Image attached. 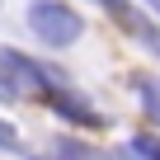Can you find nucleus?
Wrapping results in <instances>:
<instances>
[{
    "mask_svg": "<svg viewBox=\"0 0 160 160\" xmlns=\"http://www.w3.org/2000/svg\"><path fill=\"white\" fill-rule=\"evenodd\" d=\"M28 28L47 47H71L80 33H85V19H80L66 0H38V5L28 10Z\"/></svg>",
    "mask_w": 160,
    "mask_h": 160,
    "instance_id": "obj_1",
    "label": "nucleus"
},
{
    "mask_svg": "<svg viewBox=\"0 0 160 160\" xmlns=\"http://www.w3.org/2000/svg\"><path fill=\"white\" fill-rule=\"evenodd\" d=\"M0 75L10 80L14 94H52V90H61V75H52L47 66H38L33 57H24L14 47H0Z\"/></svg>",
    "mask_w": 160,
    "mask_h": 160,
    "instance_id": "obj_2",
    "label": "nucleus"
},
{
    "mask_svg": "<svg viewBox=\"0 0 160 160\" xmlns=\"http://www.w3.org/2000/svg\"><path fill=\"white\" fill-rule=\"evenodd\" d=\"M47 104H52L61 118L80 122V127H104V118H99L94 108H85V99H80V94H71L66 85H61V90H52V94H47Z\"/></svg>",
    "mask_w": 160,
    "mask_h": 160,
    "instance_id": "obj_3",
    "label": "nucleus"
},
{
    "mask_svg": "<svg viewBox=\"0 0 160 160\" xmlns=\"http://www.w3.org/2000/svg\"><path fill=\"white\" fill-rule=\"evenodd\" d=\"M113 19H122V28H127V33H132V38H137L141 47H151V52L160 57V28H155V24H151V19L141 14V10H132L127 0H122V5L113 10Z\"/></svg>",
    "mask_w": 160,
    "mask_h": 160,
    "instance_id": "obj_4",
    "label": "nucleus"
},
{
    "mask_svg": "<svg viewBox=\"0 0 160 160\" xmlns=\"http://www.w3.org/2000/svg\"><path fill=\"white\" fill-rule=\"evenodd\" d=\"M137 90H141V99H146V118L160 127V85L146 80V75H137Z\"/></svg>",
    "mask_w": 160,
    "mask_h": 160,
    "instance_id": "obj_5",
    "label": "nucleus"
},
{
    "mask_svg": "<svg viewBox=\"0 0 160 160\" xmlns=\"http://www.w3.org/2000/svg\"><path fill=\"white\" fill-rule=\"evenodd\" d=\"M33 160H94V151L75 146V141H57V151H52V155H33Z\"/></svg>",
    "mask_w": 160,
    "mask_h": 160,
    "instance_id": "obj_6",
    "label": "nucleus"
},
{
    "mask_svg": "<svg viewBox=\"0 0 160 160\" xmlns=\"http://www.w3.org/2000/svg\"><path fill=\"white\" fill-rule=\"evenodd\" d=\"M127 155H141V160H160V141L151 137V132H137L132 137V151Z\"/></svg>",
    "mask_w": 160,
    "mask_h": 160,
    "instance_id": "obj_7",
    "label": "nucleus"
},
{
    "mask_svg": "<svg viewBox=\"0 0 160 160\" xmlns=\"http://www.w3.org/2000/svg\"><path fill=\"white\" fill-rule=\"evenodd\" d=\"M0 151H19V132H14L5 118H0Z\"/></svg>",
    "mask_w": 160,
    "mask_h": 160,
    "instance_id": "obj_8",
    "label": "nucleus"
},
{
    "mask_svg": "<svg viewBox=\"0 0 160 160\" xmlns=\"http://www.w3.org/2000/svg\"><path fill=\"white\" fill-rule=\"evenodd\" d=\"M0 99H19V94L10 90V80H5V75H0Z\"/></svg>",
    "mask_w": 160,
    "mask_h": 160,
    "instance_id": "obj_9",
    "label": "nucleus"
},
{
    "mask_svg": "<svg viewBox=\"0 0 160 160\" xmlns=\"http://www.w3.org/2000/svg\"><path fill=\"white\" fill-rule=\"evenodd\" d=\"M146 5H151V10H155V14H160V0H146Z\"/></svg>",
    "mask_w": 160,
    "mask_h": 160,
    "instance_id": "obj_10",
    "label": "nucleus"
}]
</instances>
